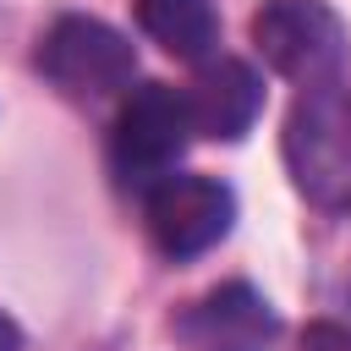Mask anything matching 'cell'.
Instances as JSON below:
<instances>
[{
    "label": "cell",
    "instance_id": "277c9868",
    "mask_svg": "<svg viewBox=\"0 0 351 351\" xmlns=\"http://www.w3.org/2000/svg\"><path fill=\"white\" fill-rule=\"evenodd\" d=\"M38 71L66 99H110L137 77V49L121 27L71 11L55 16L49 33L38 38Z\"/></svg>",
    "mask_w": 351,
    "mask_h": 351
},
{
    "label": "cell",
    "instance_id": "5b68a950",
    "mask_svg": "<svg viewBox=\"0 0 351 351\" xmlns=\"http://www.w3.org/2000/svg\"><path fill=\"white\" fill-rule=\"evenodd\" d=\"M236 225V192L219 176H165L148 192V236L165 258H197Z\"/></svg>",
    "mask_w": 351,
    "mask_h": 351
},
{
    "label": "cell",
    "instance_id": "8992f818",
    "mask_svg": "<svg viewBox=\"0 0 351 351\" xmlns=\"http://www.w3.org/2000/svg\"><path fill=\"white\" fill-rule=\"evenodd\" d=\"M263 110V82L247 60L236 55H219V60H203L192 88H186V115H192V137H208V143H241L252 132Z\"/></svg>",
    "mask_w": 351,
    "mask_h": 351
},
{
    "label": "cell",
    "instance_id": "30bf717a",
    "mask_svg": "<svg viewBox=\"0 0 351 351\" xmlns=\"http://www.w3.org/2000/svg\"><path fill=\"white\" fill-rule=\"evenodd\" d=\"M0 351H22V329L11 313H0Z\"/></svg>",
    "mask_w": 351,
    "mask_h": 351
},
{
    "label": "cell",
    "instance_id": "6da1fadb",
    "mask_svg": "<svg viewBox=\"0 0 351 351\" xmlns=\"http://www.w3.org/2000/svg\"><path fill=\"white\" fill-rule=\"evenodd\" d=\"M252 44L296 88H335L351 60V33L329 0H263L252 11Z\"/></svg>",
    "mask_w": 351,
    "mask_h": 351
},
{
    "label": "cell",
    "instance_id": "9c48e42d",
    "mask_svg": "<svg viewBox=\"0 0 351 351\" xmlns=\"http://www.w3.org/2000/svg\"><path fill=\"white\" fill-rule=\"evenodd\" d=\"M296 351H351V329H346V324H335V318H318V324H307V329H302Z\"/></svg>",
    "mask_w": 351,
    "mask_h": 351
},
{
    "label": "cell",
    "instance_id": "7a4b0ae2",
    "mask_svg": "<svg viewBox=\"0 0 351 351\" xmlns=\"http://www.w3.org/2000/svg\"><path fill=\"white\" fill-rule=\"evenodd\" d=\"M285 170L302 197L318 208L351 203V93L346 88H307L285 115Z\"/></svg>",
    "mask_w": 351,
    "mask_h": 351
},
{
    "label": "cell",
    "instance_id": "52a82bcc",
    "mask_svg": "<svg viewBox=\"0 0 351 351\" xmlns=\"http://www.w3.org/2000/svg\"><path fill=\"white\" fill-rule=\"evenodd\" d=\"M192 340L203 351H263L274 335V313L252 285H225L192 313Z\"/></svg>",
    "mask_w": 351,
    "mask_h": 351
},
{
    "label": "cell",
    "instance_id": "ba28073f",
    "mask_svg": "<svg viewBox=\"0 0 351 351\" xmlns=\"http://www.w3.org/2000/svg\"><path fill=\"white\" fill-rule=\"evenodd\" d=\"M137 22L165 55L197 60V66L208 60V49L219 38V22H214L208 0H137Z\"/></svg>",
    "mask_w": 351,
    "mask_h": 351
},
{
    "label": "cell",
    "instance_id": "3957f363",
    "mask_svg": "<svg viewBox=\"0 0 351 351\" xmlns=\"http://www.w3.org/2000/svg\"><path fill=\"white\" fill-rule=\"evenodd\" d=\"M192 143V115H186V93H176L170 82H143L126 93L115 132H110V165L126 186H159L165 176H176L181 154Z\"/></svg>",
    "mask_w": 351,
    "mask_h": 351
}]
</instances>
